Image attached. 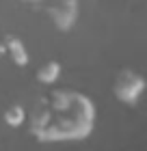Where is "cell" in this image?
<instances>
[{
    "mask_svg": "<svg viewBox=\"0 0 147 151\" xmlns=\"http://www.w3.org/2000/svg\"><path fill=\"white\" fill-rule=\"evenodd\" d=\"M26 121L39 142L82 140L95 127V104L76 88H54L33 104Z\"/></svg>",
    "mask_w": 147,
    "mask_h": 151,
    "instance_id": "obj_1",
    "label": "cell"
},
{
    "mask_svg": "<svg viewBox=\"0 0 147 151\" xmlns=\"http://www.w3.org/2000/svg\"><path fill=\"white\" fill-rule=\"evenodd\" d=\"M145 91V78L134 69H119L113 80V95L121 104H136Z\"/></svg>",
    "mask_w": 147,
    "mask_h": 151,
    "instance_id": "obj_2",
    "label": "cell"
},
{
    "mask_svg": "<svg viewBox=\"0 0 147 151\" xmlns=\"http://www.w3.org/2000/svg\"><path fill=\"white\" fill-rule=\"evenodd\" d=\"M46 11L59 32H69L76 26V22H78L80 2L78 0H54Z\"/></svg>",
    "mask_w": 147,
    "mask_h": 151,
    "instance_id": "obj_3",
    "label": "cell"
},
{
    "mask_svg": "<svg viewBox=\"0 0 147 151\" xmlns=\"http://www.w3.org/2000/svg\"><path fill=\"white\" fill-rule=\"evenodd\" d=\"M0 54H7L11 58V63L17 67H26L30 60L28 47H26V43L17 35H4L2 43H0Z\"/></svg>",
    "mask_w": 147,
    "mask_h": 151,
    "instance_id": "obj_4",
    "label": "cell"
},
{
    "mask_svg": "<svg viewBox=\"0 0 147 151\" xmlns=\"http://www.w3.org/2000/svg\"><path fill=\"white\" fill-rule=\"evenodd\" d=\"M61 73H63V67L59 60H48V63H43L37 69V82L39 84H54L59 78H61Z\"/></svg>",
    "mask_w": 147,
    "mask_h": 151,
    "instance_id": "obj_5",
    "label": "cell"
},
{
    "mask_svg": "<svg viewBox=\"0 0 147 151\" xmlns=\"http://www.w3.org/2000/svg\"><path fill=\"white\" fill-rule=\"evenodd\" d=\"M26 116H28V112H26V108L22 104H11V106L4 108L2 121L9 127H22L24 123H26Z\"/></svg>",
    "mask_w": 147,
    "mask_h": 151,
    "instance_id": "obj_6",
    "label": "cell"
},
{
    "mask_svg": "<svg viewBox=\"0 0 147 151\" xmlns=\"http://www.w3.org/2000/svg\"><path fill=\"white\" fill-rule=\"evenodd\" d=\"M24 2H39V0H24Z\"/></svg>",
    "mask_w": 147,
    "mask_h": 151,
    "instance_id": "obj_7",
    "label": "cell"
}]
</instances>
